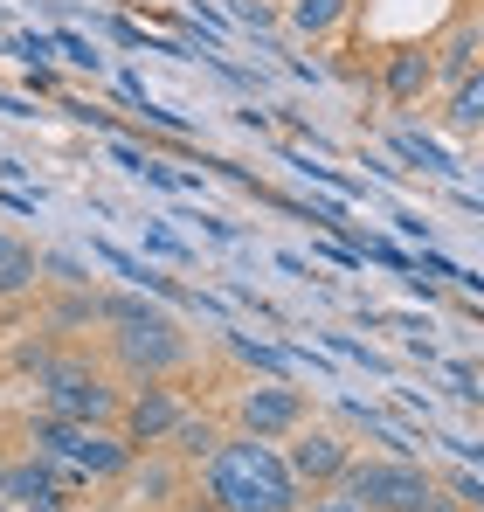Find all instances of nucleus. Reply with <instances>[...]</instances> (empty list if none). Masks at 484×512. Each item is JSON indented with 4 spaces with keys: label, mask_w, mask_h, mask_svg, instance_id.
<instances>
[{
    "label": "nucleus",
    "mask_w": 484,
    "mask_h": 512,
    "mask_svg": "<svg viewBox=\"0 0 484 512\" xmlns=\"http://www.w3.org/2000/svg\"><path fill=\"white\" fill-rule=\"evenodd\" d=\"M201 478H208V499L222 512H298L305 506V485L291 478V464L263 436H222L215 457L201 464Z\"/></svg>",
    "instance_id": "f257e3e1"
},
{
    "label": "nucleus",
    "mask_w": 484,
    "mask_h": 512,
    "mask_svg": "<svg viewBox=\"0 0 484 512\" xmlns=\"http://www.w3.org/2000/svg\"><path fill=\"white\" fill-rule=\"evenodd\" d=\"M339 492H353L367 512H436L443 485L415 457H353L339 471Z\"/></svg>",
    "instance_id": "f03ea898"
},
{
    "label": "nucleus",
    "mask_w": 484,
    "mask_h": 512,
    "mask_svg": "<svg viewBox=\"0 0 484 512\" xmlns=\"http://www.w3.org/2000/svg\"><path fill=\"white\" fill-rule=\"evenodd\" d=\"M35 450L49 464H63L70 478H125V464H132L125 436H111L104 423H63V416L35 423Z\"/></svg>",
    "instance_id": "7ed1b4c3"
},
{
    "label": "nucleus",
    "mask_w": 484,
    "mask_h": 512,
    "mask_svg": "<svg viewBox=\"0 0 484 512\" xmlns=\"http://www.w3.org/2000/svg\"><path fill=\"white\" fill-rule=\"evenodd\" d=\"M111 360L132 374V381H166L194 360V340L180 333V319H139V326H111Z\"/></svg>",
    "instance_id": "20e7f679"
},
{
    "label": "nucleus",
    "mask_w": 484,
    "mask_h": 512,
    "mask_svg": "<svg viewBox=\"0 0 484 512\" xmlns=\"http://www.w3.org/2000/svg\"><path fill=\"white\" fill-rule=\"evenodd\" d=\"M42 388V416H63V423H111L118 416V388H104V374H90L83 360H49L35 374Z\"/></svg>",
    "instance_id": "39448f33"
},
{
    "label": "nucleus",
    "mask_w": 484,
    "mask_h": 512,
    "mask_svg": "<svg viewBox=\"0 0 484 512\" xmlns=\"http://www.w3.org/2000/svg\"><path fill=\"white\" fill-rule=\"evenodd\" d=\"M236 429H242V436H263V443L298 436V429H305V388H291V381L242 388V395H236Z\"/></svg>",
    "instance_id": "423d86ee"
},
{
    "label": "nucleus",
    "mask_w": 484,
    "mask_h": 512,
    "mask_svg": "<svg viewBox=\"0 0 484 512\" xmlns=\"http://www.w3.org/2000/svg\"><path fill=\"white\" fill-rule=\"evenodd\" d=\"M118 416H125V443H132V450H160L166 436L180 429L187 402H180L173 388H160V381H139V395L118 402Z\"/></svg>",
    "instance_id": "0eeeda50"
},
{
    "label": "nucleus",
    "mask_w": 484,
    "mask_h": 512,
    "mask_svg": "<svg viewBox=\"0 0 484 512\" xmlns=\"http://www.w3.org/2000/svg\"><path fill=\"white\" fill-rule=\"evenodd\" d=\"M63 464H49L42 450L21 457V464H0V499L14 512H63Z\"/></svg>",
    "instance_id": "6e6552de"
},
{
    "label": "nucleus",
    "mask_w": 484,
    "mask_h": 512,
    "mask_svg": "<svg viewBox=\"0 0 484 512\" xmlns=\"http://www.w3.org/2000/svg\"><path fill=\"white\" fill-rule=\"evenodd\" d=\"M284 464H291L298 485H339V471L353 464V443L332 436V429H298V443H291Z\"/></svg>",
    "instance_id": "1a4fd4ad"
},
{
    "label": "nucleus",
    "mask_w": 484,
    "mask_h": 512,
    "mask_svg": "<svg viewBox=\"0 0 484 512\" xmlns=\"http://www.w3.org/2000/svg\"><path fill=\"white\" fill-rule=\"evenodd\" d=\"M443 132H450V139H478V132H484V63H478V70H464V77L450 84Z\"/></svg>",
    "instance_id": "9d476101"
},
{
    "label": "nucleus",
    "mask_w": 484,
    "mask_h": 512,
    "mask_svg": "<svg viewBox=\"0 0 484 512\" xmlns=\"http://www.w3.org/2000/svg\"><path fill=\"white\" fill-rule=\"evenodd\" d=\"M125 478H132V499H139V506H173V492H180V464H166V457H139V450H132Z\"/></svg>",
    "instance_id": "9b49d317"
},
{
    "label": "nucleus",
    "mask_w": 484,
    "mask_h": 512,
    "mask_svg": "<svg viewBox=\"0 0 484 512\" xmlns=\"http://www.w3.org/2000/svg\"><path fill=\"white\" fill-rule=\"evenodd\" d=\"M381 84H388L395 104L422 97V90L436 84V77H429V49H395V56H388V70H381Z\"/></svg>",
    "instance_id": "f8f14e48"
},
{
    "label": "nucleus",
    "mask_w": 484,
    "mask_h": 512,
    "mask_svg": "<svg viewBox=\"0 0 484 512\" xmlns=\"http://www.w3.org/2000/svg\"><path fill=\"white\" fill-rule=\"evenodd\" d=\"M478 56H484V28H471V21H464V28H457V35H450V42L436 49V63H429V77H443V84H457L464 70H478Z\"/></svg>",
    "instance_id": "ddd939ff"
},
{
    "label": "nucleus",
    "mask_w": 484,
    "mask_h": 512,
    "mask_svg": "<svg viewBox=\"0 0 484 512\" xmlns=\"http://www.w3.org/2000/svg\"><path fill=\"white\" fill-rule=\"evenodd\" d=\"M166 443H173V457H180V464H208V457H215V443H222V429L208 423V416H194V409H187V416H180V429H173Z\"/></svg>",
    "instance_id": "4468645a"
},
{
    "label": "nucleus",
    "mask_w": 484,
    "mask_h": 512,
    "mask_svg": "<svg viewBox=\"0 0 484 512\" xmlns=\"http://www.w3.org/2000/svg\"><path fill=\"white\" fill-rule=\"evenodd\" d=\"M35 270H42V256L28 250V243H14V236L0 229V298L28 291V284H35Z\"/></svg>",
    "instance_id": "2eb2a0df"
},
{
    "label": "nucleus",
    "mask_w": 484,
    "mask_h": 512,
    "mask_svg": "<svg viewBox=\"0 0 484 512\" xmlns=\"http://www.w3.org/2000/svg\"><path fill=\"white\" fill-rule=\"evenodd\" d=\"M388 146L402 153L408 167H422V173H457V160H450L436 139H422V132H408V125H395V132H388Z\"/></svg>",
    "instance_id": "dca6fc26"
},
{
    "label": "nucleus",
    "mask_w": 484,
    "mask_h": 512,
    "mask_svg": "<svg viewBox=\"0 0 484 512\" xmlns=\"http://www.w3.org/2000/svg\"><path fill=\"white\" fill-rule=\"evenodd\" d=\"M291 35H332L346 21V0H291Z\"/></svg>",
    "instance_id": "f3484780"
},
{
    "label": "nucleus",
    "mask_w": 484,
    "mask_h": 512,
    "mask_svg": "<svg viewBox=\"0 0 484 512\" xmlns=\"http://www.w3.org/2000/svg\"><path fill=\"white\" fill-rule=\"evenodd\" d=\"M42 270H49L56 284H70V291H90V270H83L77 256H63V250H56V256H42Z\"/></svg>",
    "instance_id": "a211bd4d"
},
{
    "label": "nucleus",
    "mask_w": 484,
    "mask_h": 512,
    "mask_svg": "<svg viewBox=\"0 0 484 512\" xmlns=\"http://www.w3.org/2000/svg\"><path fill=\"white\" fill-rule=\"evenodd\" d=\"M229 14H236L242 28H277V14H270V0H229Z\"/></svg>",
    "instance_id": "6ab92c4d"
},
{
    "label": "nucleus",
    "mask_w": 484,
    "mask_h": 512,
    "mask_svg": "<svg viewBox=\"0 0 484 512\" xmlns=\"http://www.w3.org/2000/svg\"><path fill=\"white\" fill-rule=\"evenodd\" d=\"M298 512H367V506H360L353 492H339V485H325L319 499H312V506H298Z\"/></svg>",
    "instance_id": "aec40b11"
},
{
    "label": "nucleus",
    "mask_w": 484,
    "mask_h": 512,
    "mask_svg": "<svg viewBox=\"0 0 484 512\" xmlns=\"http://www.w3.org/2000/svg\"><path fill=\"white\" fill-rule=\"evenodd\" d=\"M443 485H450V492H457V499H464L471 512H484V478H471V471H450Z\"/></svg>",
    "instance_id": "412c9836"
},
{
    "label": "nucleus",
    "mask_w": 484,
    "mask_h": 512,
    "mask_svg": "<svg viewBox=\"0 0 484 512\" xmlns=\"http://www.w3.org/2000/svg\"><path fill=\"white\" fill-rule=\"evenodd\" d=\"M111 160H118L125 173H139V180H146V167H153V153H139V146H125L118 132H111Z\"/></svg>",
    "instance_id": "4be33fe9"
},
{
    "label": "nucleus",
    "mask_w": 484,
    "mask_h": 512,
    "mask_svg": "<svg viewBox=\"0 0 484 512\" xmlns=\"http://www.w3.org/2000/svg\"><path fill=\"white\" fill-rule=\"evenodd\" d=\"M56 49H63V56L77 63V70H97V63H104V56H97V49H90L83 35H56Z\"/></svg>",
    "instance_id": "5701e85b"
},
{
    "label": "nucleus",
    "mask_w": 484,
    "mask_h": 512,
    "mask_svg": "<svg viewBox=\"0 0 484 512\" xmlns=\"http://www.w3.org/2000/svg\"><path fill=\"white\" fill-rule=\"evenodd\" d=\"M332 346H339L346 360H360L367 374H388V360H381V353H367V346H353V340H346V333H332Z\"/></svg>",
    "instance_id": "b1692460"
},
{
    "label": "nucleus",
    "mask_w": 484,
    "mask_h": 512,
    "mask_svg": "<svg viewBox=\"0 0 484 512\" xmlns=\"http://www.w3.org/2000/svg\"><path fill=\"white\" fill-rule=\"evenodd\" d=\"M146 243H153V250H160V256H173V263H187V256H194V250H187V243H180V236H166V229H153Z\"/></svg>",
    "instance_id": "393cba45"
},
{
    "label": "nucleus",
    "mask_w": 484,
    "mask_h": 512,
    "mask_svg": "<svg viewBox=\"0 0 484 512\" xmlns=\"http://www.w3.org/2000/svg\"><path fill=\"white\" fill-rule=\"evenodd\" d=\"M187 512H222V506H215V499H201V506H187Z\"/></svg>",
    "instance_id": "a878e982"
},
{
    "label": "nucleus",
    "mask_w": 484,
    "mask_h": 512,
    "mask_svg": "<svg viewBox=\"0 0 484 512\" xmlns=\"http://www.w3.org/2000/svg\"><path fill=\"white\" fill-rule=\"evenodd\" d=\"M436 512H457V506H436ZM464 512H471V506H464Z\"/></svg>",
    "instance_id": "bb28decb"
},
{
    "label": "nucleus",
    "mask_w": 484,
    "mask_h": 512,
    "mask_svg": "<svg viewBox=\"0 0 484 512\" xmlns=\"http://www.w3.org/2000/svg\"><path fill=\"white\" fill-rule=\"evenodd\" d=\"M478 139H484V132H478Z\"/></svg>",
    "instance_id": "cd10ccee"
}]
</instances>
